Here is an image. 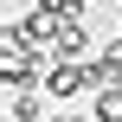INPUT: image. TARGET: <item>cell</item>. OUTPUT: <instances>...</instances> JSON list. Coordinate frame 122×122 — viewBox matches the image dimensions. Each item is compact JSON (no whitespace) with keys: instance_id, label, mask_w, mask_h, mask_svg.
<instances>
[{"instance_id":"6","label":"cell","mask_w":122,"mask_h":122,"mask_svg":"<svg viewBox=\"0 0 122 122\" xmlns=\"http://www.w3.org/2000/svg\"><path fill=\"white\" fill-rule=\"evenodd\" d=\"M51 6H58L64 19H90V0H51Z\"/></svg>"},{"instance_id":"1","label":"cell","mask_w":122,"mask_h":122,"mask_svg":"<svg viewBox=\"0 0 122 122\" xmlns=\"http://www.w3.org/2000/svg\"><path fill=\"white\" fill-rule=\"evenodd\" d=\"M97 84H90V64L84 58H51V71H45V97L51 103H77V97H90Z\"/></svg>"},{"instance_id":"5","label":"cell","mask_w":122,"mask_h":122,"mask_svg":"<svg viewBox=\"0 0 122 122\" xmlns=\"http://www.w3.org/2000/svg\"><path fill=\"white\" fill-rule=\"evenodd\" d=\"M51 122H97V109H71V103H58V109H51Z\"/></svg>"},{"instance_id":"7","label":"cell","mask_w":122,"mask_h":122,"mask_svg":"<svg viewBox=\"0 0 122 122\" xmlns=\"http://www.w3.org/2000/svg\"><path fill=\"white\" fill-rule=\"evenodd\" d=\"M109 45H116V51H122V26H116V39H109Z\"/></svg>"},{"instance_id":"4","label":"cell","mask_w":122,"mask_h":122,"mask_svg":"<svg viewBox=\"0 0 122 122\" xmlns=\"http://www.w3.org/2000/svg\"><path fill=\"white\" fill-rule=\"evenodd\" d=\"M51 58H97L90 51V19H64V32H58V45H51Z\"/></svg>"},{"instance_id":"2","label":"cell","mask_w":122,"mask_h":122,"mask_svg":"<svg viewBox=\"0 0 122 122\" xmlns=\"http://www.w3.org/2000/svg\"><path fill=\"white\" fill-rule=\"evenodd\" d=\"M19 26H26V32H32L45 51H51V45H58V32H64V13H58L51 0H32V6L19 13Z\"/></svg>"},{"instance_id":"3","label":"cell","mask_w":122,"mask_h":122,"mask_svg":"<svg viewBox=\"0 0 122 122\" xmlns=\"http://www.w3.org/2000/svg\"><path fill=\"white\" fill-rule=\"evenodd\" d=\"M6 116L13 122H51V97L45 90H6Z\"/></svg>"}]
</instances>
